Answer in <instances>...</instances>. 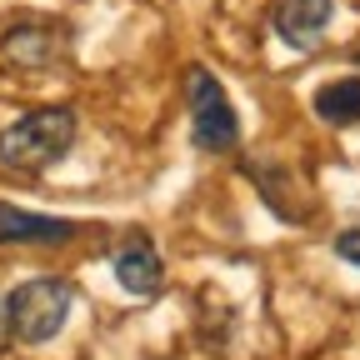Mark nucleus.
Returning <instances> with one entry per match:
<instances>
[{
  "mask_svg": "<svg viewBox=\"0 0 360 360\" xmlns=\"http://www.w3.org/2000/svg\"><path fill=\"white\" fill-rule=\"evenodd\" d=\"M75 146V115L65 105H45L20 115L6 135H0V165L15 175H40L70 155Z\"/></svg>",
  "mask_w": 360,
  "mask_h": 360,
  "instance_id": "1",
  "label": "nucleus"
},
{
  "mask_svg": "<svg viewBox=\"0 0 360 360\" xmlns=\"http://www.w3.org/2000/svg\"><path fill=\"white\" fill-rule=\"evenodd\" d=\"M70 300H75V290H70L65 281H51V276L15 285V295L6 300L11 340H20V345H40V340H51V335L65 326Z\"/></svg>",
  "mask_w": 360,
  "mask_h": 360,
  "instance_id": "2",
  "label": "nucleus"
},
{
  "mask_svg": "<svg viewBox=\"0 0 360 360\" xmlns=\"http://www.w3.org/2000/svg\"><path fill=\"white\" fill-rule=\"evenodd\" d=\"M186 96H191L195 146L210 150V155H231V150L240 146V120H236V110H231L225 85H220L205 65H191V75H186Z\"/></svg>",
  "mask_w": 360,
  "mask_h": 360,
  "instance_id": "3",
  "label": "nucleus"
},
{
  "mask_svg": "<svg viewBox=\"0 0 360 360\" xmlns=\"http://www.w3.org/2000/svg\"><path fill=\"white\" fill-rule=\"evenodd\" d=\"M335 15V0H276V11H270V25L285 45L295 51H315V45L326 40V25Z\"/></svg>",
  "mask_w": 360,
  "mask_h": 360,
  "instance_id": "4",
  "label": "nucleus"
},
{
  "mask_svg": "<svg viewBox=\"0 0 360 360\" xmlns=\"http://www.w3.org/2000/svg\"><path fill=\"white\" fill-rule=\"evenodd\" d=\"M75 236V225L60 215H35L0 200V245H60Z\"/></svg>",
  "mask_w": 360,
  "mask_h": 360,
  "instance_id": "5",
  "label": "nucleus"
},
{
  "mask_svg": "<svg viewBox=\"0 0 360 360\" xmlns=\"http://www.w3.org/2000/svg\"><path fill=\"white\" fill-rule=\"evenodd\" d=\"M115 281L130 290V295H155L165 285V265L155 255V245L146 236H130L120 250H115Z\"/></svg>",
  "mask_w": 360,
  "mask_h": 360,
  "instance_id": "6",
  "label": "nucleus"
},
{
  "mask_svg": "<svg viewBox=\"0 0 360 360\" xmlns=\"http://www.w3.org/2000/svg\"><path fill=\"white\" fill-rule=\"evenodd\" d=\"M315 115L326 125H355L360 120V75H345V80H330L315 90Z\"/></svg>",
  "mask_w": 360,
  "mask_h": 360,
  "instance_id": "7",
  "label": "nucleus"
},
{
  "mask_svg": "<svg viewBox=\"0 0 360 360\" xmlns=\"http://www.w3.org/2000/svg\"><path fill=\"white\" fill-rule=\"evenodd\" d=\"M6 56H11L15 65H51V56H56V30H51V20L15 25V30L6 35Z\"/></svg>",
  "mask_w": 360,
  "mask_h": 360,
  "instance_id": "8",
  "label": "nucleus"
},
{
  "mask_svg": "<svg viewBox=\"0 0 360 360\" xmlns=\"http://www.w3.org/2000/svg\"><path fill=\"white\" fill-rule=\"evenodd\" d=\"M335 255L350 260V265H360V225H350V231L335 236Z\"/></svg>",
  "mask_w": 360,
  "mask_h": 360,
  "instance_id": "9",
  "label": "nucleus"
},
{
  "mask_svg": "<svg viewBox=\"0 0 360 360\" xmlns=\"http://www.w3.org/2000/svg\"><path fill=\"white\" fill-rule=\"evenodd\" d=\"M11 345V321H6V300H0V350Z\"/></svg>",
  "mask_w": 360,
  "mask_h": 360,
  "instance_id": "10",
  "label": "nucleus"
},
{
  "mask_svg": "<svg viewBox=\"0 0 360 360\" xmlns=\"http://www.w3.org/2000/svg\"><path fill=\"white\" fill-rule=\"evenodd\" d=\"M355 65H360V51H355Z\"/></svg>",
  "mask_w": 360,
  "mask_h": 360,
  "instance_id": "11",
  "label": "nucleus"
}]
</instances>
